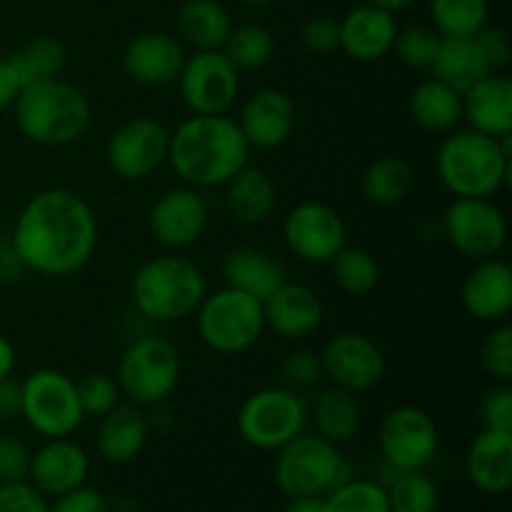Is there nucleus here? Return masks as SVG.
I'll return each instance as SVG.
<instances>
[{"label":"nucleus","mask_w":512,"mask_h":512,"mask_svg":"<svg viewBox=\"0 0 512 512\" xmlns=\"http://www.w3.org/2000/svg\"><path fill=\"white\" fill-rule=\"evenodd\" d=\"M100 240L93 205L70 188H45L20 208L10 248L20 268L43 278H70L95 258Z\"/></svg>","instance_id":"nucleus-1"},{"label":"nucleus","mask_w":512,"mask_h":512,"mask_svg":"<svg viewBox=\"0 0 512 512\" xmlns=\"http://www.w3.org/2000/svg\"><path fill=\"white\" fill-rule=\"evenodd\" d=\"M190 188H223L250 163V145L230 115H190L170 133L168 160Z\"/></svg>","instance_id":"nucleus-2"},{"label":"nucleus","mask_w":512,"mask_h":512,"mask_svg":"<svg viewBox=\"0 0 512 512\" xmlns=\"http://www.w3.org/2000/svg\"><path fill=\"white\" fill-rule=\"evenodd\" d=\"M510 138H490L478 130H450L435 153V173L453 198H493L512 173Z\"/></svg>","instance_id":"nucleus-3"},{"label":"nucleus","mask_w":512,"mask_h":512,"mask_svg":"<svg viewBox=\"0 0 512 512\" xmlns=\"http://www.w3.org/2000/svg\"><path fill=\"white\" fill-rule=\"evenodd\" d=\"M13 118L25 140L43 148H63L83 138L93 108L83 90L53 78L23 85L13 103Z\"/></svg>","instance_id":"nucleus-4"},{"label":"nucleus","mask_w":512,"mask_h":512,"mask_svg":"<svg viewBox=\"0 0 512 512\" xmlns=\"http://www.w3.org/2000/svg\"><path fill=\"white\" fill-rule=\"evenodd\" d=\"M208 293L203 268L180 253L145 260L130 278V300L150 323H180L195 315Z\"/></svg>","instance_id":"nucleus-5"},{"label":"nucleus","mask_w":512,"mask_h":512,"mask_svg":"<svg viewBox=\"0 0 512 512\" xmlns=\"http://www.w3.org/2000/svg\"><path fill=\"white\" fill-rule=\"evenodd\" d=\"M183 378V355L163 335H135L118 360L115 380L123 398L140 408L168 403Z\"/></svg>","instance_id":"nucleus-6"},{"label":"nucleus","mask_w":512,"mask_h":512,"mask_svg":"<svg viewBox=\"0 0 512 512\" xmlns=\"http://www.w3.org/2000/svg\"><path fill=\"white\" fill-rule=\"evenodd\" d=\"M348 478H353V473L340 453V445L318 433H300L288 445L275 450L273 480L285 498H325Z\"/></svg>","instance_id":"nucleus-7"},{"label":"nucleus","mask_w":512,"mask_h":512,"mask_svg":"<svg viewBox=\"0 0 512 512\" xmlns=\"http://www.w3.org/2000/svg\"><path fill=\"white\" fill-rule=\"evenodd\" d=\"M310 405L298 390L285 385H270L250 393L235 415V430L250 448L275 453L290 440L305 433L310 420Z\"/></svg>","instance_id":"nucleus-8"},{"label":"nucleus","mask_w":512,"mask_h":512,"mask_svg":"<svg viewBox=\"0 0 512 512\" xmlns=\"http://www.w3.org/2000/svg\"><path fill=\"white\" fill-rule=\"evenodd\" d=\"M195 328L205 348L220 355H240L253 348L265 333L263 303L223 285L205 293L195 310Z\"/></svg>","instance_id":"nucleus-9"},{"label":"nucleus","mask_w":512,"mask_h":512,"mask_svg":"<svg viewBox=\"0 0 512 512\" xmlns=\"http://www.w3.org/2000/svg\"><path fill=\"white\" fill-rule=\"evenodd\" d=\"M20 418L45 440L73 438L85 420L75 380L55 368L33 370L23 380Z\"/></svg>","instance_id":"nucleus-10"},{"label":"nucleus","mask_w":512,"mask_h":512,"mask_svg":"<svg viewBox=\"0 0 512 512\" xmlns=\"http://www.w3.org/2000/svg\"><path fill=\"white\" fill-rule=\"evenodd\" d=\"M378 445L393 473L428 470L440 450L438 423L418 405H398L380 420Z\"/></svg>","instance_id":"nucleus-11"},{"label":"nucleus","mask_w":512,"mask_h":512,"mask_svg":"<svg viewBox=\"0 0 512 512\" xmlns=\"http://www.w3.org/2000/svg\"><path fill=\"white\" fill-rule=\"evenodd\" d=\"M443 230L448 243L463 258H498L508 245V218L493 198H453L443 213Z\"/></svg>","instance_id":"nucleus-12"},{"label":"nucleus","mask_w":512,"mask_h":512,"mask_svg":"<svg viewBox=\"0 0 512 512\" xmlns=\"http://www.w3.org/2000/svg\"><path fill=\"white\" fill-rule=\"evenodd\" d=\"M175 85L193 115H228L240 95V70L223 50H193Z\"/></svg>","instance_id":"nucleus-13"},{"label":"nucleus","mask_w":512,"mask_h":512,"mask_svg":"<svg viewBox=\"0 0 512 512\" xmlns=\"http://www.w3.org/2000/svg\"><path fill=\"white\" fill-rule=\"evenodd\" d=\"M285 248L308 265H328L348 245L343 215L320 200H303L283 220Z\"/></svg>","instance_id":"nucleus-14"},{"label":"nucleus","mask_w":512,"mask_h":512,"mask_svg":"<svg viewBox=\"0 0 512 512\" xmlns=\"http://www.w3.org/2000/svg\"><path fill=\"white\" fill-rule=\"evenodd\" d=\"M208 223L210 208L203 190L183 183L163 190L148 210L150 235L170 253H180L200 243Z\"/></svg>","instance_id":"nucleus-15"},{"label":"nucleus","mask_w":512,"mask_h":512,"mask_svg":"<svg viewBox=\"0 0 512 512\" xmlns=\"http://www.w3.org/2000/svg\"><path fill=\"white\" fill-rule=\"evenodd\" d=\"M170 130L155 118H130L105 143V163L118 178L138 183L168 160Z\"/></svg>","instance_id":"nucleus-16"},{"label":"nucleus","mask_w":512,"mask_h":512,"mask_svg":"<svg viewBox=\"0 0 512 512\" xmlns=\"http://www.w3.org/2000/svg\"><path fill=\"white\" fill-rule=\"evenodd\" d=\"M320 365H323V378L330 380V385L353 395L375 390L388 373V363L378 343L353 330L333 335L325 343V348L320 350Z\"/></svg>","instance_id":"nucleus-17"},{"label":"nucleus","mask_w":512,"mask_h":512,"mask_svg":"<svg viewBox=\"0 0 512 512\" xmlns=\"http://www.w3.org/2000/svg\"><path fill=\"white\" fill-rule=\"evenodd\" d=\"M185 45L168 33H140L125 45L123 50V73L130 83L140 88H165L178 83L183 70Z\"/></svg>","instance_id":"nucleus-18"},{"label":"nucleus","mask_w":512,"mask_h":512,"mask_svg":"<svg viewBox=\"0 0 512 512\" xmlns=\"http://www.w3.org/2000/svg\"><path fill=\"white\" fill-rule=\"evenodd\" d=\"M295 120L293 98L278 88H263L245 100L235 123L250 150H275L293 138Z\"/></svg>","instance_id":"nucleus-19"},{"label":"nucleus","mask_w":512,"mask_h":512,"mask_svg":"<svg viewBox=\"0 0 512 512\" xmlns=\"http://www.w3.org/2000/svg\"><path fill=\"white\" fill-rule=\"evenodd\" d=\"M90 475L88 450L73 438L45 440L30 460L28 483L48 500L85 485Z\"/></svg>","instance_id":"nucleus-20"},{"label":"nucleus","mask_w":512,"mask_h":512,"mask_svg":"<svg viewBox=\"0 0 512 512\" xmlns=\"http://www.w3.org/2000/svg\"><path fill=\"white\" fill-rule=\"evenodd\" d=\"M463 310L478 323H503L512 310V268L505 260L488 258L473 263L460 285Z\"/></svg>","instance_id":"nucleus-21"},{"label":"nucleus","mask_w":512,"mask_h":512,"mask_svg":"<svg viewBox=\"0 0 512 512\" xmlns=\"http://www.w3.org/2000/svg\"><path fill=\"white\" fill-rule=\"evenodd\" d=\"M265 328L283 340H305L318 333L325 320L323 298L305 283L285 280L263 300Z\"/></svg>","instance_id":"nucleus-22"},{"label":"nucleus","mask_w":512,"mask_h":512,"mask_svg":"<svg viewBox=\"0 0 512 512\" xmlns=\"http://www.w3.org/2000/svg\"><path fill=\"white\" fill-rule=\"evenodd\" d=\"M340 23V50L355 63H378L393 53L398 20L393 13L365 3L350 10Z\"/></svg>","instance_id":"nucleus-23"},{"label":"nucleus","mask_w":512,"mask_h":512,"mask_svg":"<svg viewBox=\"0 0 512 512\" xmlns=\"http://www.w3.org/2000/svg\"><path fill=\"white\" fill-rule=\"evenodd\" d=\"M465 475L478 493H508L512 488V430H480L465 450Z\"/></svg>","instance_id":"nucleus-24"},{"label":"nucleus","mask_w":512,"mask_h":512,"mask_svg":"<svg viewBox=\"0 0 512 512\" xmlns=\"http://www.w3.org/2000/svg\"><path fill=\"white\" fill-rule=\"evenodd\" d=\"M150 435L153 430H150L145 408L135 403H120L118 408L100 418L95 448L105 463L128 465L143 455Z\"/></svg>","instance_id":"nucleus-25"},{"label":"nucleus","mask_w":512,"mask_h":512,"mask_svg":"<svg viewBox=\"0 0 512 512\" xmlns=\"http://www.w3.org/2000/svg\"><path fill=\"white\" fill-rule=\"evenodd\" d=\"M463 120L470 130L508 138L512 135V80L503 73H488L463 93Z\"/></svg>","instance_id":"nucleus-26"},{"label":"nucleus","mask_w":512,"mask_h":512,"mask_svg":"<svg viewBox=\"0 0 512 512\" xmlns=\"http://www.w3.org/2000/svg\"><path fill=\"white\" fill-rule=\"evenodd\" d=\"M220 270H223V283L228 288L240 290L260 303L288 280L285 265L273 253L253 248V245H240V248L225 253Z\"/></svg>","instance_id":"nucleus-27"},{"label":"nucleus","mask_w":512,"mask_h":512,"mask_svg":"<svg viewBox=\"0 0 512 512\" xmlns=\"http://www.w3.org/2000/svg\"><path fill=\"white\" fill-rule=\"evenodd\" d=\"M223 188L228 213L243 225L265 223L278 205V188L273 178L258 165L248 163Z\"/></svg>","instance_id":"nucleus-28"},{"label":"nucleus","mask_w":512,"mask_h":512,"mask_svg":"<svg viewBox=\"0 0 512 512\" xmlns=\"http://www.w3.org/2000/svg\"><path fill=\"white\" fill-rule=\"evenodd\" d=\"M408 113L423 130L450 133L463 123V93L445 85L443 80L428 78L410 93Z\"/></svg>","instance_id":"nucleus-29"},{"label":"nucleus","mask_w":512,"mask_h":512,"mask_svg":"<svg viewBox=\"0 0 512 512\" xmlns=\"http://www.w3.org/2000/svg\"><path fill=\"white\" fill-rule=\"evenodd\" d=\"M308 410L315 433L323 435L325 440L335 445L350 443L360 433V425H363V408H360L358 395L335 388V385L320 390L313 400V408Z\"/></svg>","instance_id":"nucleus-30"},{"label":"nucleus","mask_w":512,"mask_h":512,"mask_svg":"<svg viewBox=\"0 0 512 512\" xmlns=\"http://www.w3.org/2000/svg\"><path fill=\"white\" fill-rule=\"evenodd\" d=\"M430 73H433V78L443 80L445 85L458 90V93H465L493 70L485 60L478 38L470 35V38H443V45H440V53Z\"/></svg>","instance_id":"nucleus-31"},{"label":"nucleus","mask_w":512,"mask_h":512,"mask_svg":"<svg viewBox=\"0 0 512 512\" xmlns=\"http://www.w3.org/2000/svg\"><path fill=\"white\" fill-rule=\"evenodd\" d=\"M178 30L193 50H220L233 30V20L218 0H185L178 10Z\"/></svg>","instance_id":"nucleus-32"},{"label":"nucleus","mask_w":512,"mask_h":512,"mask_svg":"<svg viewBox=\"0 0 512 512\" xmlns=\"http://www.w3.org/2000/svg\"><path fill=\"white\" fill-rule=\"evenodd\" d=\"M415 180H418V173H415L413 163L398 158V155H383L363 170L360 190L368 203L390 208V205H398L410 198Z\"/></svg>","instance_id":"nucleus-33"},{"label":"nucleus","mask_w":512,"mask_h":512,"mask_svg":"<svg viewBox=\"0 0 512 512\" xmlns=\"http://www.w3.org/2000/svg\"><path fill=\"white\" fill-rule=\"evenodd\" d=\"M8 63L18 73L20 83H40V80L60 78L68 68V48L55 35H38L23 48L8 55Z\"/></svg>","instance_id":"nucleus-34"},{"label":"nucleus","mask_w":512,"mask_h":512,"mask_svg":"<svg viewBox=\"0 0 512 512\" xmlns=\"http://www.w3.org/2000/svg\"><path fill=\"white\" fill-rule=\"evenodd\" d=\"M330 278L340 293L350 298H363L373 293L380 283V265L365 248L358 245H345L340 253L330 260Z\"/></svg>","instance_id":"nucleus-35"},{"label":"nucleus","mask_w":512,"mask_h":512,"mask_svg":"<svg viewBox=\"0 0 512 512\" xmlns=\"http://www.w3.org/2000/svg\"><path fill=\"white\" fill-rule=\"evenodd\" d=\"M433 28L443 38H470L488 25V0H430Z\"/></svg>","instance_id":"nucleus-36"},{"label":"nucleus","mask_w":512,"mask_h":512,"mask_svg":"<svg viewBox=\"0 0 512 512\" xmlns=\"http://www.w3.org/2000/svg\"><path fill=\"white\" fill-rule=\"evenodd\" d=\"M220 50L240 73H253V70L265 68L273 60L275 38L265 25L245 23L230 30L228 40Z\"/></svg>","instance_id":"nucleus-37"},{"label":"nucleus","mask_w":512,"mask_h":512,"mask_svg":"<svg viewBox=\"0 0 512 512\" xmlns=\"http://www.w3.org/2000/svg\"><path fill=\"white\" fill-rule=\"evenodd\" d=\"M385 493L390 512H438L440 508V488L425 470L393 473Z\"/></svg>","instance_id":"nucleus-38"},{"label":"nucleus","mask_w":512,"mask_h":512,"mask_svg":"<svg viewBox=\"0 0 512 512\" xmlns=\"http://www.w3.org/2000/svg\"><path fill=\"white\" fill-rule=\"evenodd\" d=\"M325 512H390L383 483L348 478L325 495Z\"/></svg>","instance_id":"nucleus-39"},{"label":"nucleus","mask_w":512,"mask_h":512,"mask_svg":"<svg viewBox=\"0 0 512 512\" xmlns=\"http://www.w3.org/2000/svg\"><path fill=\"white\" fill-rule=\"evenodd\" d=\"M443 45V35L433 28V25H408L395 35L393 55L410 70H433L435 58Z\"/></svg>","instance_id":"nucleus-40"},{"label":"nucleus","mask_w":512,"mask_h":512,"mask_svg":"<svg viewBox=\"0 0 512 512\" xmlns=\"http://www.w3.org/2000/svg\"><path fill=\"white\" fill-rule=\"evenodd\" d=\"M478 360L488 378H493L495 383L512 385V325L508 320L495 323L488 330L480 343Z\"/></svg>","instance_id":"nucleus-41"},{"label":"nucleus","mask_w":512,"mask_h":512,"mask_svg":"<svg viewBox=\"0 0 512 512\" xmlns=\"http://www.w3.org/2000/svg\"><path fill=\"white\" fill-rule=\"evenodd\" d=\"M75 385H78V400L85 418L100 420L103 415H108L110 410L123 403V393H120V385L115 380V375L90 373L85 378L75 380Z\"/></svg>","instance_id":"nucleus-42"},{"label":"nucleus","mask_w":512,"mask_h":512,"mask_svg":"<svg viewBox=\"0 0 512 512\" xmlns=\"http://www.w3.org/2000/svg\"><path fill=\"white\" fill-rule=\"evenodd\" d=\"M280 380L290 390H308L323 380V365H320V353L308 348H298L288 353L280 363Z\"/></svg>","instance_id":"nucleus-43"},{"label":"nucleus","mask_w":512,"mask_h":512,"mask_svg":"<svg viewBox=\"0 0 512 512\" xmlns=\"http://www.w3.org/2000/svg\"><path fill=\"white\" fill-rule=\"evenodd\" d=\"M33 450L18 435H0V485L28 480Z\"/></svg>","instance_id":"nucleus-44"},{"label":"nucleus","mask_w":512,"mask_h":512,"mask_svg":"<svg viewBox=\"0 0 512 512\" xmlns=\"http://www.w3.org/2000/svg\"><path fill=\"white\" fill-rule=\"evenodd\" d=\"M300 40H303L305 50L313 55L335 53L340 50V23L328 15H315V18L305 20Z\"/></svg>","instance_id":"nucleus-45"},{"label":"nucleus","mask_w":512,"mask_h":512,"mask_svg":"<svg viewBox=\"0 0 512 512\" xmlns=\"http://www.w3.org/2000/svg\"><path fill=\"white\" fill-rule=\"evenodd\" d=\"M480 423L490 430H512V385L498 383L480 403Z\"/></svg>","instance_id":"nucleus-46"},{"label":"nucleus","mask_w":512,"mask_h":512,"mask_svg":"<svg viewBox=\"0 0 512 512\" xmlns=\"http://www.w3.org/2000/svg\"><path fill=\"white\" fill-rule=\"evenodd\" d=\"M50 503L28 480L0 485V512H48Z\"/></svg>","instance_id":"nucleus-47"},{"label":"nucleus","mask_w":512,"mask_h":512,"mask_svg":"<svg viewBox=\"0 0 512 512\" xmlns=\"http://www.w3.org/2000/svg\"><path fill=\"white\" fill-rule=\"evenodd\" d=\"M475 38H478L485 60H488L493 73H500V70L508 68L512 60V43H510V35L505 33L503 28L488 23L480 33H475Z\"/></svg>","instance_id":"nucleus-48"},{"label":"nucleus","mask_w":512,"mask_h":512,"mask_svg":"<svg viewBox=\"0 0 512 512\" xmlns=\"http://www.w3.org/2000/svg\"><path fill=\"white\" fill-rule=\"evenodd\" d=\"M48 512H110V500L100 490L80 485L70 493L53 498Z\"/></svg>","instance_id":"nucleus-49"},{"label":"nucleus","mask_w":512,"mask_h":512,"mask_svg":"<svg viewBox=\"0 0 512 512\" xmlns=\"http://www.w3.org/2000/svg\"><path fill=\"white\" fill-rule=\"evenodd\" d=\"M23 413V383L13 375L0 380V420H18Z\"/></svg>","instance_id":"nucleus-50"},{"label":"nucleus","mask_w":512,"mask_h":512,"mask_svg":"<svg viewBox=\"0 0 512 512\" xmlns=\"http://www.w3.org/2000/svg\"><path fill=\"white\" fill-rule=\"evenodd\" d=\"M20 88H23V83H20L18 73L13 70V65L8 63V58H0V113L8 108H13Z\"/></svg>","instance_id":"nucleus-51"},{"label":"nucleus","mask_w":512,"mask_h":512,"mask_svg":"<svg viewBox=\"0 0 512 512\" xmlns=\"http://www.w3.org/2000/svg\"><path fill=\"white\" fill-rule=\"evenodd\" d=\"M15 363H18V355H15L13 343H10L8 335L0 333V380L13 375Z\"/></svg>","instance_id":"nucleus-52"},{"label":"nucleus","mask_w":512,"mask_h":512,"mask_svg":"<svg viewBox=\"0 0 512 512\" xmlns=\"http://www.w3.org/2000/svg\"><path fill=\"white\" fill-rule=\"evenodd\" d=\"M283 512H325V498L305 495V498H288Z\"/></svg>","instance_id":"nucleus-53"},{"label":"nucleus","mask_w":512,"mask_h":512,"mask_svg":"<svg viewBox=\"0 0 512 512\" xmlns=\"http://www.w3.org/2000/svg\"><path fill=\"white\" fill-rule=\"evenodd\" d=\"M365 3L375 5V8H383L388 10V13H400V10H405L408 5H413V0H365Z\"/></svg>","instance_id":"nucleus-54"},{"label":"nucleus","mask_w":512,"mask_h":512,"mask_svg":"<svg viewBox=\"0 0 512 512\" xmlns=\"http://www.w3.org/2000/svg\"><path fill=\"white\" fill-rule=\"evenodd\" d=\"M240 3H245V5H270V3H275V0H240Z\"/></svg>","instance_id":"nucleus-55"}]
</instances>
